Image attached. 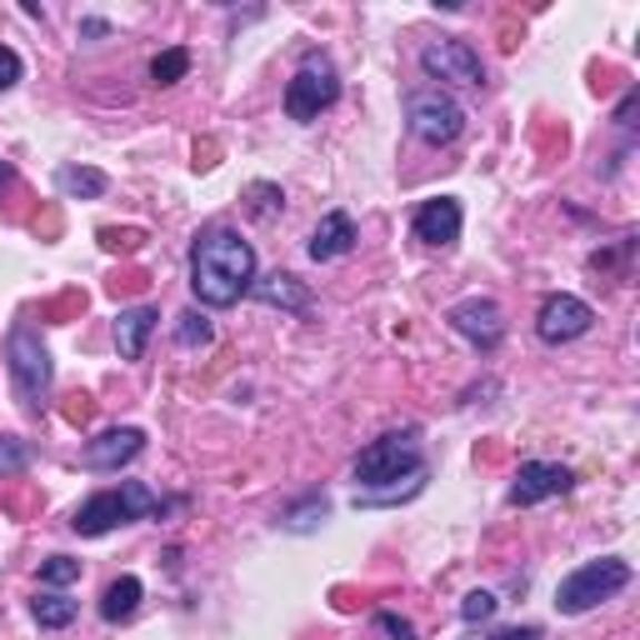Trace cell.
Segmentation results:
<instances>
[{"label":"cell","mask_w":640,"mask_h":640,"mask_svg":"<svg viewBox=\"0 0 640 640\" xmlns=\"http://www.w3.org/2000/svg\"><path fill=\"white\" fill-rule=\"evenodd\" d=\"M186 70H190L186 46H170V50H160V56L150 60V80H156V86H176V80H186Z\"/></svg>","instance_id":"ffe728a7"},{"label":"cell","mask_w":640,"mask_h":640,"mask_svg":"<svg viewBox=\"0 0 640 640\" xmlns=\"http://www.w3.org/2000/svg\"><path fill=\"white\" fill-rule=\"evenodd\" d=\"M250 290H256V300H266V306H280V310H290V316H310V290L300 286L296 276H286V270L256 280Z\"/></svg>","instance_id":"9a60e30c"},{"label":"cell","mask_w":640,"mask_h":640,"mask_svg":"<svg viewBox=\"0 0 640 640\" xmlns=\"http://www.w3.org/2000/svg\"><path fill=\"white\" fill-rule=\"evenodd\" d=\"M250 286H256V250H250V240H240V230L230 226L200 230L196 246H190V290H196L200 306L226 310Z\"/></svg>","instance_id":"6da1fadb"},{"label":"cell","mask_w":640,"mask_h":640,"mask_svg":"<svg viewBox=\"0 0 640 640\" xmlns=\"http://www.w3.org/2000/svg\"><path fill=\"white\" fill-rule=\"evenodd\" d=\"M140 450H146V430L136 426H116L106 430V436H96L86 450H80V460H86L90 470H120L126 460H136Z\"/></svg>","instance_id":"7c38bea8"},{"label":"cell","mask_w":640,"mask_h":640,"mask_svg":"<svg viewBox=\"0 0 640 640\" xmlns=\"http://www.w3.org/2000/svg\"><path fill=\"white\" fill-rule=\"evenodd\" d=\"M250 196H256V206H250V210H256V216H270V210H280V206H286V196H280L276 186H250Z\"/></svg>","instance_id":"484cf974"},{"label":"cell","mask_w":640,"mask_h":640,"mask_svg":"<svg viewBox=\"0 0 640 640\" xmlns=\"http://www.w3.org/2000/svg\"><path fill=\"white\" fill-rule=\"evenodd\" d=\"M590 326H596V310L580 296H570V290L546 296L536 310V336L546 340V346H570V340H580Z\"/></svg>","instance_id":"ba28073f"},{"label":"cell","mask_w":640,"mask_h":640,"mask_svg":"<svg viewBox=\"0 0 640 640\" xmlns=\"http://www.w3.org/2000/svg\"><path fill=\"white\" fill-rule=\"evenodd\" d=\"M406 120H410V136L426 140V146H450V140H456L460 130H466V110H460V100L446 96L440 86L410 90Z\"/></svg>","instance_id":"52a82bcc"},{"label":"cell","mask_w":640,"mask_h":640,"mask_svg":"<svg viewBox=\"0 0 640 640\" xmlns=\"http://www.w3.org/2000/svg\"><path fill=\"white\" fill-rule=\"evenodd\" d=\"M486 640H540V630L536 626H510V630H496V636H486Z\"/></svg>","instance_id":"f1b7e54d"},{"label":"cell","mask_w":640,"mask_h":640,"mask_svg":"<svg viewBox=\"0 0 640 640\" xmlns=\"http://www.w3.org/2000/svg\"><path fill=\"white\" fill-rule=\"evenodd\" d=\"M370 636L376 640H416V626H410L406 616H396V610H376V616H370Z\"/></svg>","instance_id":"44dd1931"},{"label":"cell","mask_w":640,"mask_h":640,"mask_svg":"<svg viewBox=\"0 0 640 640\" xmlns=\"http://www.w3.org/2000/svg\"><path fill=\"white\" fill-rule=\"evenodd\" d=\"M20 80V56L10 46H0V90H10Z\"/></svg>","instance_id":"4316f807"},{"label":"cell","mask_w":640,"mask_h":640,"mask_svg":"<svg viewBox=\"0 0 640 640\" xmlns=\"http://www.w3.org/2000/svg\"><path fill=\"white\" fill-rule=\"evenodd\" d=\"M156 306H136V310H120V320H116V346H120V356L126 360H140L146 356V340H150V330H156Z\"/></svg>","instance_id":"2e32d148"},{"label":"cell","mask_w":640,"mask_h":640,"mask_svg":"<svg viewBox=\"0 0 640 640\" xmlns=\"http://www.w3.org/2000/svg\"><path fill=\"white\" fill-rule=\"evenodd\" d=\"M420 70L430 80H450V86H480L486 66H480V50L470 40H436V46L420 50Z\"/></svg>","instance_id":"9c48e42d"},{"label":"cell","mask_w":640,"mask_h":640,"mask_svg":"<svg viewBox=\"0 0 640 640\" xmlns=\"http://www.w3.org/2000/svg\"><path fill=\"white\" fill-rule=\"evenodd\" d=\"M456 236H460V200L436 196L416 210V240H426V246H450Z\"/></svg>","instance_id":"4fadbf2b"},{"label":"cell","mask_w":640,"mask_h":640,"mask_svg":"<svg viewBox=\"0 0 640 640\" xmlns=\"http://www.w3.org/2000/svg\"><path fill=\"white\" fill-rule=\"evenodd\" d=\"M490 616H496V596H490V590H470V596L460 600V620H470V626L490 620Z\"/></svg>","instance_id":"cb8c5ba5"},{"label":"cell","mask_w":640,"mask_h":640,"mask_svg":"<svg viewBox=\"0 0 640 640\" xmlns=\"http://www.w3.org/2000/svg\"><path fill=\"white\" fill-rule=\"evenodd\" d=\"M570 486H576V476L566 466H556V460H526L516 486H510V506H540L550 496H566Z\"/></svg>","instance_id":"8fae6325"},{"label":"cell","mask_w":640,"mask_h":640,"mask_svg":"<svg viewBox=\"0 0 640 640\" xmlns=\"http://www.w3.org/2000/svg\"><path fill=\"white\" fill-rule=\"evenodd\" d=\"M446 320H450V330H456V336H466L476 350H496L500 336H506L500 306H496V300H486V296H470V300H460V306H450Z\"/></svg>","instance_id":"30bf717a"},{"label":"cell","mask_w":640,"mask_h":640,"mask_svg":"<svg viewBox=\"0 0 640 640\" xmlns=\"http://www.w3.org/2000/svg\"><path fill=\"white\" fill-rule=\"evenodd\" d=\"M40 580H46V586H70V580H80V560H70V556L40 560Z\"/></svg>","instance_id":"603a6c76"},{"label":"cell","mask_w":640,"mask_h":640,"mask_svg":"<svg viewBox=\"0 0 640 640\" xmlns=\"http://www.w3.org/2000/svg\"><path fill=\"white\" fill-rule=\"evenodd\" d=\"M56 186L66 190V196H86V200H96V196H106V186L110 180L100 176V170H80V166H66L56 176Z\"/></svg>","instance_id":"ac0fdd59"},{"label":"cell","mask_w":640,"mask_h":640,"mask_svg":"<svg viewBox=\"0 0 640 640\" xmlns=\"http://www.w3.org/2000/svg\"><path fill=\"white\" fill-rule=\"evenodd\" d=\"M156 510H160L156 490L140 486V480H120L116 490H96V496L76 510L70 526H76L80 536H106V530L130 526V520H146V516H156Z\"/></svg>","instance_id":"7a4b0ae2"},{"label":"cell","mask_w":640,"mask_h":640,"mask_svg":"<svg viewBox=\"0 0 640 640\" xmlns=\"http://www.w3.org/2000/svg\"><path fill=\"white\" fill-rule=\"evenodd\" d=\"M326 516H330L326 496H306V500H300V506H296V510H290V516H286V526H290V530H316V526H320V520H326Z\"/></svg>","instance_id":"7402d4cb"},{"label":"cell","mask_w":640,"mask_h":640,"mask_svg":"<svg viewBox=\"0 0 640 640\" xmlns=\"http://www.w3.org/2000/svg\"><path fill=\"white\" fill-rule=\"evenodd\" d=\"M136 606H140V580L136 576L110 580L106 596H100V616H106L110 626H116V620H130V616H136Z\"/></svg>","instance_id":"e0dca14e"},{"label":"cell","mask_w":640,"mask_h":640,"mask_svg":"<svg viewBox=\"0 0 640 640\" xmlns=\"http://www.w3.org/2000/svg\"><path fill=\"white\" fill-rule=\"evenodd\" d=\"M350 246H356V220H350L346 210H330V216L310 230L306 250H310V260H340Z\"/></svg>","instance_id":"5bb4252c"},{"label":"cell","mask_w":640,"mask_h":640,"mask_svg":"<svg viewBox=\"0 0 640 640\" xmlns=\"http://www.w3.org/2000/svg\"><path fill=\"white\" fill-rule=\"evenodd\" d=\"M630 586V566L616 556H600V560H586L580 570H570L566 580H560L556 590V606L560 616H586V610H596L600 600H610L616 590Z\"/></svg>","instance_id":"3957f363"},{"label":"cell","mask_w":640,"mask_h":640,"mask_svg":"<svg viewBox=\"0 0 640 640\" xmlns=\"http://www.w3.org/2000/svg\"><path fill=\"white\" fill-rule=\"evenodd\" d=\"M6 366H10V386H16L20 406H46V390H50V350L40 346V336L16 320L6 336Z\"/></svg>","instance_id":"277c9868"},{"label":"cell","mask_w":640,"mask_h":640,"mask_svg":"<svg viewBox=\"0 0 640 640\" xmlns=\"http://www.w3.org/2000/svg\"><path fill=\"white\" fill-rule=\"evenodd\" d=\"M336 96H340V76H336V66H330V56L306 50L296 76H290V86H286V116L316 120L326 106H336Z\"/></svg>","instance_id":"5b68a950"},{"label":"cell","mask_w":640,"mask_h":640,"mask_svg":"<svg viewBox=\"0 0 640 640\" xmlns=\"http://www.w3.org/2000/svg\"><path fill=\"white\" fill-rule=\"evenodd\" d=\"M26 466V446L20 440H0V470H16Z\"/></svg>","instance_id":"83f0119b"},{"label":"cell","mask_w":640,"mask_h":640,"mask_svg":"<svg viewBox=\"0 0 640 640\" xmlns=\"http://www.w3.org/2000/svg\"><path fill=\"white\" fill-rule=\"evenodd\" d=\"M176 336H180V346H206V340H210V326L196 316V310H190V316H180V330H176Z\"/></svg>","instance_id":"d4e9b609"},{"label":"cell","mask_w":640,"mask_h":640,"mask_svg":"<svg viewBox=\"0 0 640 640\" xmlns=\"http://www.w3.org/2000/svg\"><path fill=\"white\" fill-rule=\"evenodd\" d=\"M30 610H36V620H40L46 630H60V626H70V620L80 616L76 600L56 596V590H50V596H36V606H30Z\"/></svg>","instance_id":"d6986e66"},{"label":"cell","mask_w":640,"mask_h":640,"mask_svg":"<svg viewBox=\"0 0 640 640\" xmlns=\"http://www.w3.org/2000/svg\"><path fill=\"white\" fill-rule=\"evenodd\" d=\"M416 470H426V466H420L416 430H390V436L370 440V446L356 456V480H360V486H386V480L416 476Z\"/></svg>","instance_id":"8992f818"}]
</instances>
